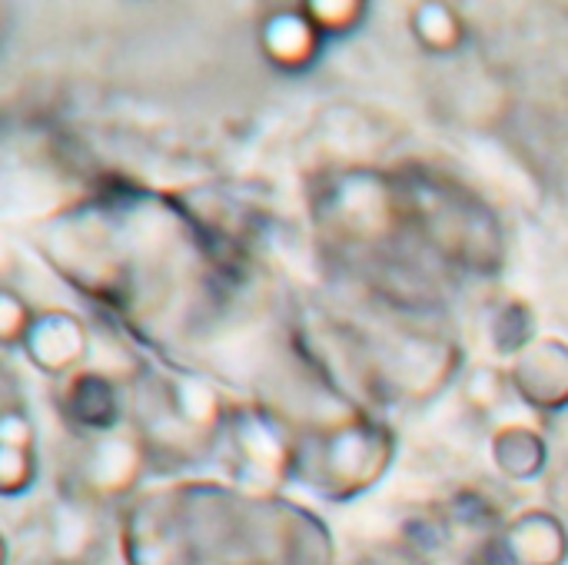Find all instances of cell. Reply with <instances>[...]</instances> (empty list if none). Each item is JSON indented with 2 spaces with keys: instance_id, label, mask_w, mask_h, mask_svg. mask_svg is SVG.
Instances as JSON below:
<instances>
[{
  "instance_id": "cell-1",
  "label": "cell",
  "mask_w": 568,
  "mask_h": 565,
  "mask_svg": "<svg viewBox=\"0 0 568 565\" xmlns=\"http://www.w3.org/2000/svg\"><path fill=\"white\" fill-rule=\"evenodd\" d=\"M126 565H333L323 519L280 496L213 483L146 493L123 513Z\"/></svg>"
},
{
  "instance_id": "cell-2",
  "label": "cell",
  "mask_w": 568,
  "mask_h": 565,
  "mask_svg": "<svg viewBox=\"0 0 568 565\" xmlns=\"http://www.w3.org/2000/svg\"><path fill=\"white\" fill-rule=\"evenodd\" d=\"M226 420L230 410L220 393L193 376L146 373L133 390V433L140 436L146 460L160 470L193 463L216 450Z\"/></svg>"
},
{
  "instance_id": "cell-3",
  "label": "cell",
  "mask_w": 568,
  "mask_h": 565,
  "mask_svg": "<svg viewBox=\"0 0 568 565\" xmlns=\"http://www.w3.org/2000/svg\"><path fill=\"white\" fill-rule=\"evenodd\" d=\"M399 186L409 226H416L436 253L473 270L499 266V226L476 196L429 173L399 176Z\"/></svg>"
},
{
  "instance_id": "cell-4",
  "label": "cell",
  "mask_w": 568,
  "mask_h": 565,
  "mask_svg": "<svg viewBox=\"0 0 568 565\" xmlns=\"http://www.w3.org/2000/svg\"><path fill=\"white\" fill-rule=\"evenodd\" d=\"M393 440L379 423H339L320 436L296 440V480L326 500H353L389 466Z\"/></svg>"
},
{
  "instance_id": "cell-5",
  "label": "cell",
  "mask_w": 568,
  "mask_h": 565,
  "mask_svg": "<svg viewBox=\"0 0 568 565\" xmlns=\"http://www.w3.org/2000/svg\"><path fill=\"white\" fill-rule=\"evenodd\" d=\"M226 450V466L246 493L276 496L286 480H296V436L263 406L230 410Z\"/></svg>"
},
{
  "instance_id": "cell-6",
  "label": "cell",
  "mask_w": 568,
  "mask_h": 565,
  "mask_svg": "<svg viewBox=\"0 0 568 565\" xmlns=\"http://www.w3.org/2000/svg\"><path fill=\"white\" fill-rule=\"evenodd\" d=\"M87 456L77 463V490L70 496L100 503V500H116L133 490L140 470L150 463L140 436L130 430L123 436L103 433L87 440Z\"/></svg>"
},
{
  "instance_id": "cell-7",
  "label": "cell",
  "mask_w": 568,
  "mask_h": 565,
  "mask_svg": "<svg viewBox=\"0 0 568 565\" xmlns=\"http://www.w3.org/2000/svg\"><path fill=\"white\" fill-rule=\"evenodd\" d=\"M509 383L539 413H559L568 406V343L546 336L536 340L509 366Z\"/></svg>"
},
{
  "instance_id": "cell-8",
  "label": "cell",
  "mask_w": 568,
  "mask_h": 565,
  "mask_svg": "<svg viewBox=\"0 0 568 565\" xmlns=\"http://www.w3.org/2000/svg\"><path fill=\"white\" fill-rule=\"evenodd\" d=\"M23 353L40 373L63 376L77 370L87 356V330L83 323L67 313V310H47L33 316L27 336H23Z\"/></svg>"
},
{
  "instance_id": "cell-9",
  "label": "cell",
  "mask_w": 568,
  "mask_h": 565,
  "mask_svg": "<svg viewBox=\"0 0 568 565\" xmlns=\"http://www.w3.org/2000/svg\"><path fill=\"white\" fill-rule=\"evenodd\" d=\"M499 549L509 565H566L568 529L559 516L546 509H529L509 519L499 533Z\"/></svg>"
},
{
  "instance_id": "cell-10",
  "label": "cell",
  "mask_w": 568,
  "mask_h": 565,
  "mask_svg": "<svg viewBox=\"0 0 568 565\" xmlns=\"http://www.w3.org/2000/svg\"><path fill=\"white\" fill-rule=\"evenodd\" d=\"M57 406H60L63 420L83 436L113 433L120 423V393H116L113 380H106L103 373H93V370L73 373L70 383L63 386Z\"/></svg>"
},
{
  "instance_id": "cell-11",
  "label": "cell",
  "mask_w": 568,
  "mask_h": 565,
  "mask_svg": "<svg viewBox=\"0 0 568 565\" xmlns=\"http://www.w3.org/2000/svg\"><path fill=\"white\" fill-rule=\"evenodd\" d=\"M260 43H263V53L270 63H276L283 70H303L320 53L323 33L313 27V20L300 7V10L270 13L260 30Z\"/></svg>"
},
{
  "instance_id": "cell-12",
  "label": "cell",
  "mask_w": 568,
  "mask_h": 565,
  "mask_svg": "<svg viewBox=\"0 0 568 565\" xmlns=\"http://www.w3.org/2000/svg\"><path fill=\"white\" fill-rule=\"evenodd\" d=\"M37 473L33 463V426L20 413H7L0 426V490L3 496H20L30 490Z\"/></svg>"
},
{
  "instance_id": "cell-13",
  "label": "cell",
  "mask_w": 568,
  "mask_h": 565,
  "mask_svg": "<svg viewBox=\"0 0 568 565\" xmlns=\"http://www.w3.org/2000/svg\"><path fill=\"white\" fill-rule=\"evenodd\" d=\"M546 456H549L546 440L532 426H523V423L499 430L493 440V460H496L499 473L516 480V483L539 476L546 470Z\"/></svg>"
},
{
  "instance_id": "cell-14",
  "label": "cell",
  "mask_w": 568,
  "mask_h": 565,
  "mask_svg": "<svg viewBox=\"0 0 568 565\" xmlns=\"http://www.w3.org/2000/svg\"><path fill=\"white\" fill-rule=\"evenodd\" d=\"M409 30L416 43L429 53H453L466 40V23L459 10L446 3H416L409 13Z\"/></svg>"
},
{
  "instance_id": "cell-15",
  "label": "cell",
  "mask_w": 568,
  "mask_h": 565,
  "mask_svg": "<svg viewBox=\"0 0 568 565\" xmlns=\"http://www.w3.org/2000/svg\"><path fill=\"white\" fill-rule=\"evenodd\" d=\"M489 336L499 356H523L536 343L532 310L523 300H506L489 320Z\"/></svg>"
},
{
  "instance_id": "cell-16",
  "label": "cell",
  "mask_w": 568,
  "mask_h": 565,
  "mask_svg": "<svg viewBox=\"0 0 568 565\" xmlns=\"http://www.w3.org/2000/svg\"><path fill=\"white\" fill-rule=\"evenodd\" d=\"M506 386H513L506 370H499V366H479V370H473V376L466 380V390H463V393H466V403H469L473 410L489 413V410H496V406L503 403Z\"/></svg>"
},
{
  "instance_id": "cell-17",
  "label": "cell",
  "mask_w": 568,
  "mask_h": 565,
  "mask_svg": "<svg viewBox=\"0 0 568 565\" xmlns=\"http://www.w3.org/2000/svg\"><path fill=\"white\" fill-rule=\"evenodd\" d=\"M306 17L313 20V27L320 33H343L349 27H356L366 13L363 3H343V0H320V3H303Z\"/></svg>"
},
{
  "instance_id": "cell-18",
  "label": "cell",
  "mask_w": 568,
  "mask_h": 565,
  "mask_svg": "<svg viewBox=\"0 0 568 565\" xmlns=\"http://www.w3.org/2000/svg\"><path fill=\"white\" fill-rule=\"evenodd\" d=\"M33 323V313L30 306L13 293V290H3V323H0V333H3V343H23L27 330Z\"/></svg>"
},
{
  "instance_id": "cell-19",
  "label": "cell",
  "mask_w": 568,
  "mask_h": 565,
  "mask_svg": "<svg viewBox=\"0 0 568 565\" xmlns=\"http://www.w3.org/2000/svg\"><path fill=\"white\" fill-rule=\"evenodd\" d=\"M419 565H476V556H473V553H466V556H463V553H453V549H449V553H443V556L423 559Z\"/></svg>"
}]
</instances>
